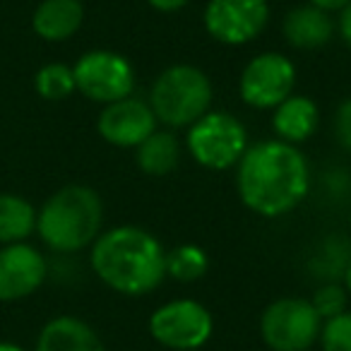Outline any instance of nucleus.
<instances>
[{"instance_id":"f257e3e1","label":"nucleus","mask_w":351,"mask_h":351,"mask_svg":"<svg viewBox=\"0 0 351 351\" xmlns=\"http://www.w3.org/2000/svg\"><path fill=\"white\" fill-rule=\"evenodd\" d=\"M236 171L241 202L260 217H284L311 191V166L296 145L265 140L248 147Z\"/></svg>"},{"instance_id":"f03ea898","label":"nucleus","mask_w":351,"mask_h":351,"mask_svg":"<svg viewBox=\"0 0 351 351\" xmlns=\"http://www.w3.org/2000/svg\"><path fill=\"white\" fill-rule=\"evenodd\" d=\"M89 263L99 279L125 296L152 293L166 279V250L140 226H116L97 236Z\"/></svg>"},{"instance_id":"7ed1b4c3","label":"nucleus","mask_w":351,"mask_h":351,"mask_svg":"<svg viewBox=\"0 0 351 351\" xmlns=\"http://www.w3.org/2000/svg\"><path fill=\"white\" fill-rule=\"evenodd\" d=\"M101 197L87 186L60 188L36 212V231L56 253H77L92 245L101 234Z\"/></svg>"},{"instance_id":"20e7f679","label":"nucleus","mask_w":351,"mask_h":351,"mask_svg":"<svg viewBox=\"0 0 351 351\" xmlns=\"http://www.w3.org/2000/svg\"><path fill=\"white\" fill-rule=\"evenodd\" d=\"M212 82L195 65H171L154 80L149 106L156 121L169 128H191L212 106Z\"/></svg>"},{"instance_id":"39448f33","label":"nucleus","mask_w":351,"mask_h":351,"mask_svg":"<svg viewBox=\"0 0 351 351\" xmlns=\"http://www.w3.org/2000/svg\"><path fill=\"white\" fill-rule=\"evenodd\" d=\"M186 147L200 166L226 171L241 161L248 149V130L229 111H207L188 128Z\"/></svg>"},{"instance_id":"423d86ee","label":"nucleus","mask_w":351,"mask_h":351,"mask_svg":"<svg viewBox=\"0 0 351 351\" xmlns=\"http://www.w3.org/2000/svg\"><path fill=\"white\" fill-rule=\"evenodd\" d=\"M320 330L322 317L306 298H277L260 315V335L272 351H311Z\"/></svg>"},{"instance_id":"0eeeda50","label":"nucleus","mask_w":351,"mask_h":351,"mask_svg":"<svg viewBox=\"0 0 351 351\" xmlns=\"http://www.w3.org/2000/svg\"><path fill=\"white\" fill-rule=\"evenodd\" d=\"M212 313L193 298H176L149 315V335L171 351H197L210 341Z\"/></svg>"},{"instance_id":"6e6552de","label":"nucleus","mask_w":351,"mask_h":351,"mask_svg":"<svg viewBox=\"0 0 351 351\" xmlns=\"http://www.w3.org/2000/svg\"><path fill=\"white\" fill-rule=\"evenodd\" d=\"M75 87L89 101L113 104L132 97L135 92V68L125 56L116 51H89L80 56L73 68Z\"/></svg>"},{"instance_id":"1a4fd4ad","label":"nucleus","mask_w":351,"mask_h":351,"mask_svg":"<svg viewBox=\"0 0 351 351\" xmlns=\"http://www.w3.org/2000/svg\"><path fill=\"white\" fill-rule=\"evenodd\" d=\"M296 87V65L277 51H265L248 60L239 80V94L243 104L260 111L277 108Z\"/></svg>"},{"instance_id":"9d476101","label":"nucleus","mask_w":351,"mask_h":351,"mask_svg":"<svg viewBox=\"0 0 351 351\" xmlns=\"http://www.w3.org/2000/svg\"><path fill=\"white\" fill-rule=\"evenodd\" d=\"M205 29L224 46L250 44L267 27V0H210L205 8Z\"/></svg>"},{"instance_id":"9b49d317","label":"nucleus","mask_w":351,"mask_h":351,"mask_svg":"<svg viewBox=\"0 0 351 351\" xmlns=\"http://www.w3.org/2000/svg\"><path fill=\"white\" fill-rule=\"evenodd\" d=\"M156 123L159 121H156L149 104L142 101V99L128 97L121 99V101L106 104L101 108L97 130L108 145L135 149L156 130Z\"/></svg>"},{"instance_id":"f8f14e48","label":"nucleus","mask_w":351,"mask_h":351,"mask_svg":"<svg viewBox=\"0 0 351 351\" xmlns=\"http://www.w3.org/2000/svg\"><path fill=\"white\" fill-rule=\"evenodd\" d=\"M49 265L46 258L27 243L0 248V303L27 298L44 284Z\"/></svg>"},{"instance_id":"ddd939ff","label":"nucleus","mask_w":351,"mask_h":351,"mask_svg":"<svg viewBox=\"0 0 351 351\" xmlns=\"http://www.w3.org/2000/svg\"><path fill=\"white\" fill-rule=\"evenodd\" d=\"M335 29L337 22L332 20V12L320 10L311 3L289 10L282 25L284 39L289 41V46L301 51H315L327 46L335 36Z\"/></svg>"},{"instance_id":"4468645a","label":"nucleus","mask_w":351,"mask_h":351,"mask_svg":"<svg viewBox=\"0 0 351 351\" xmlns=\"http://www.w3.org/2000/svg\"><path fill=\"white\" fill-rule=\"evenodd\" d=\"M34 351H106L99 335L84 320L58 315L41 327Z\"/></svg>"},{"instance_id":"2eb2a0df","label":"nucleus","mask_w":351,"mask_h":351,"mask_svg":"<svg viewBox=\"0 0 351 351\" xmlns=\"http://www.w3.org/2000/svg\"><path fill=\"white\" fill-rule=\"evenodd\" d=\"M84 8L80 0H41L32 15V27L44 41H65L80 32Z\"/></svg>"},{"instance_id":"dca6fc26","label":"nucleus","mask_w":351,"mask_h":351,"mask_svg":"<svg viewBox=\"0 0 351 351\" xmlns=\"http://www.w3.org/2000/svg\"><path fill=\"white\" fill-rule=\"evenodd\" d=\"M272 111V128L277 132V140H284L289 145H301L317 130L320 111H317L315 101L308 97L291 94Z\"/></svg>"},{"instance_id":"f3484780","label":"nucleus","mask_w":351,"mask_h":351,"mask_svg":"<svg viewBox=\"0 0 351 351\" xmlns=\"http://www.w3.org/2000/svg\"><path fill=\"white\" fill-rule=\"evenodd\" d=\"M181 161V142L171 130H154L135 147V164L147 176H169Z\"/></svg>"},{"instance_id":"a211bd4d","label":"nucleus","mask_w":351,"mask_h":351,"mask_svg":"<svg viewBox=\"0 0 351 351\" xmlns=\"http://www.w3.org/2000/svg\"><path fill=\"white\" fill-rule=\"evenodd\" d=\"M36 229V210L29 200L0 193V243H22Z\"/></svg>"},{"instance_id":"6ab92c4d","label":"nucleus","mask_w":351,"mask_h":351,"mask_svg":"<svg viewBox=\"0 0 351 351\" xmlns=\"http://www.w3.org/2000/svg\"><path fill=\"white\" fill-rule=\"evenodd\" d=\"M210 269V258L200 245L183 243L166 253V277L176 282H197Z\"/></svg>"},{"instance_id":"aec40b11","label":"nucleus","mask_w":351,"mask_h":351,"mask_svg":"<svg viewBox=\"0 0 351 351\" xmlns=\"http://www.w3.org/2000/svg\"><path fill=\"white\" fill-rule=\"evenodd\" d=\"M36 94L46 101H63L75 92V75L73 68L63 63H49L36 73L34 77Z\"/></svg>"},{"instance_id":"412c9836","label":"nucleus","mask_w":351,"mask_h":351,"mask_svg":"<svg viewBox=\"0 0 351 351\" xmlns=\"http://www.w3.org/2000/svg\"><path fill=\"white\" fill-rule=\"evenodd\" d=\"M322 351H351V311L322 320Z\"/></svg>"},{"instance_id":"4be33fe9","label":"nucleus","mask_w":351,"mask_h":351,"mask_svg":"<svg viewBox=\"0 0 351 351\" xmlns=\"http://www.w3.org/2000/svg\"><path fill=\"white\" fill-rule=\"evenodd\" d=\"M346 301H349V293H346L344 284H337V282H325L311 298L313 308H315V313L322 320H330V317L344 313Z\"/></svg>"},{"instance_id":"5701e85b","label":"nucleus","mask_w":351,"mask_h":351,"mask_svg":"<svg viewBox=\"0 0 351 351\" xmlns=\"http://www.w3.org/2000/svg\"><path fill=\"white\" fill-rule=\"evenodd\" d=\"M335 130H337L339 145L351 152V97L346 99V101H341V106L337 108Z\"/></svg>"},{"instance_id":"b1692460","label":"nucleus","mask_w":351,"mask_h":351,"mask_svg":"<svg viewBox=\"0 0 351 351\" xmlns=\"http://www.w3.org/2000/svg\"><path fill=\"white\" fill-rule=\"evenodd\" d=\"M322 250L325 253H341V250H346V243H339L337 239H332V241H327L325 245H322ZM317 258H325L327 260V272H325V277H327V282H335V272H332V258L330 255H317Z\"/></svg>"},{"instance_id":"393cba45","label":"nucleus","mask_w":351,"mask_h":351,"mask_svg":"<svg viewBox=\"0 0 351 351\" xmlns=\"http://www.w3.org/2000/svg\"><path fill=\"white\" fill-rule=\"evenodd\" d=\"M337 29H339L344 44L351 49V3L344 8V10H339V22H337Z\"/></svg>"},{"instance_id":"a878e982","label":"nucleus","mask_w":351,"mask_h":351,"mask_svg":"<svg viewBox=\"0 0 351 351\" xmlns=\"http://www.w3.org/2000/svg\"><path fill=\"white\" fill-rule=\"evenodd\" d=\"M147 3L159 12H178V10H183L191 0H147Z\"/></svg>"},{"instance_id":"bb28decb","label":"nucleus","mask_w":351,"mask_h":351,"mask_svg":"<svg viewBox=\"0 0 351 351\" xmlns=\"http://www.w3.org/2000/svg\"><path fill=\"white\" fill-rule=\"evenodd\" d=\"M311 5L320 8V10H327V12H339L349 5L351 0H308Z\"/></svg>"},{"instance_id":"cd10ccee","label":"nucleus","mask_w":351,"mask_h":351,"mask_svg":"<svg viewBox=\"0 0 351 351\" xmlns=\"http://www.w3.org/2000/svg\"><path fill=\"white\" fill-rule=\"evenodd\" d=\"M341 279H344V289H346V293L351 296V258H349V263H346V267H344V274H341Z\"/></svg>"},{"instance_id":"c85d7f7f","label":"nucleus","mask_w":351,"mask_h":351,"mask_svg":"<svg viewBox=\"0 0 351 351\" xmlns=\"http://www.w3.org/2000/svg\"><path fill=\"white\" fill-rule=\"evenodd\" d=\"M0 351H25L22 346L12 344V341H0Z\"/></svg>"},{"instance_id":"c756f323","label":"nucleus","mask_w":351,"mask_h":351,"mask_svg":"<svg viewBox=\"0 0 351 351\" xmlns=\"http://www.w3.org/2000/svg\"><path fill=\"white\" fill-rule=\"evenodd\" d=\"M197 351H200V349H197Z\"/></svg>"}]
</instances>
